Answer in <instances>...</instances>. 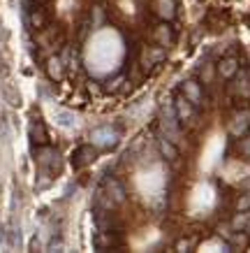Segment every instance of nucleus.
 <instances>
[{
	"label": "nucleus",
	"instance_id": "obj_1",
	"mask_svg": "<svg viewBox=\"0 0 250 253\" xmlns=\"http://www.w3.org/2000/svg\"><path fill=\"white\" fill-rule=\"evenodd\" d=\"M174 112H176V119H179V123H183V126H188V128H195L199 123V116H197V107L190 102V100H185L179 93L174 100Z\"/></svg>",
	"mask_w": 250,
	"mask_h": 253
},
{
	"label": "nucleus",
	"instance_id": "obj_2",
	"mask_svg": "<svg viewBox=\"0 0 250 253\" xmlns=\"http://www.w3.org/2000/svg\"><path fill=\"white\" fill-rule=\"evenodd\" d=\"M93 246L98 251H109V249H121L123 237L118 235V230H98L93 235Z\"/></svg>",
	"mask_w": 250,
	"mask_h": 253
},
{
	"label": "nucleus",
	"instance_id": "obj_3",
	"mask_svg": "<svg viewBox=\"0 0 250 253\" xmlns=\"http://www.w3.org/2000/svg\"><path fill=\"white\" fill-rule=\"evenodd\" d=\"M37 165L42 169H49L51 174H58L61 172V154L53 149V146H42L37 151Z\"/></svg>",
	"mask_w": 250,
	"mask_h": 253
},
{
	"label": "nucleus",
	"instance_id": "obj_4",
	"mask_svg": "<svg viewBox=\"0 0 250 253\" xmlns=\"http://www.w3.org/2000/svg\"><path fill=\"white\" fill-rule=\"evenodd\" d=\"M160 121H162V132H165V137L169 139V142H179V139H181V132H179V126H176V123H179V119H176V112H174V107H162V119H160Z\"/></svg>",
	"mask_w": 250,
	"mask_h": 253
},
{
	"label": "nucleus",
	"instance_id": "obj_5",
	"mask_svg": "<svg viewBox=\"0 0 250 253\" xmlns=\"http://www.w3.org/2000/svg\"><path fill=\"white\" fill-rule=\"evenodd\" d=\"M91 139L95 146H102V149H109L118 142V130H114L111 126H100L91 132Z\"/></svg>",
	"mask_w": 250,
	"mask_h": 253
},
{
	"label": "nucleus",
	"instance_id": "obj_6",
	"mask_svg": "<svg viewBox=\"0 0 250 253\" xmlns=\"http://www.w3.org/2000/svg\"><path fill=\"white\" fill-rule=\"evenodd\" d=\"M93 218H95L98 230H118V228H121V221L111 214V209L95 207V209H93Z\"/></svg>",
	"mask_w": 250,
	"mask_h": 253
},
{
	"label": "nucleus",
	"instance_id": "obj_7",
	"mask_svg": "<svg viewBox=\"0 0 250 253\" xmlns=\"http://www.w3.org/2000/svg\"><path fill=\"white\" fill-rule=\"evenodd\" d=\"M95 158H98V146L95 144H81L74 154H72V165H74L76 169H81V168H86V165H91Z\"/></svg>",
	"mask_w": 250,
	"mask_h": 253
},
{
	"label": "nucleus",
	"instance_id": "obj_8",
	"mask_svg": "<svg viewBox=\"0 0 250 253\" xmlns=\"http://www.w3.org/2000/svg\"><path fill=\"white\" fill-rule=\"evenodd\" d=\"M232 79H234V84L229 86V91L243 100L250 98V70H239Z\"/></svg>",
	"mask_w": 250,
	"mask_h": 253
},
{
	"label": "nucleus",
	"instance_id": "obj_9",
	"mask_svg": "<svg viewBox=\"0 0 250 253\" xmlns=\"http://www.w3.org/2000/svg\"><path fill=\"white\" fill-rule=\"evenodd\" d=\"M229 132L234 135L236 139H241L243 135H248L250 132V112H239V114H234V119L229 121Z\"/></svg>",
	"mask_w": 250,
	"mask_h": 253
},
{
	"label": "nucleus",
	"instance_id": "obj_10",
	"mask_svg": "<svg viewBox=\"0 0 250 253\" xmlns=\"http://www.w3.org/2000/svg\"><path fill=\"white\" fill-rule=\"evenodd\" d=\"M181 95L185 100H190L195 107H202V105H204V102H202V100H204V93H202L199 82H192V79H190V82H185V84L181 86Z\"/></svg>",
	"mask_w": 250,
	"mask_h": 253
},
{
	"label": "nucleus",
	"instance_id": "obj_11",
	"mask_svg": "<svg viewBox=\"0 0 250 253\" xmlns=\"http://www.w3.org/2000/svg\"><path fill=\"white\" fill-rule=\"evenodd\" d=\"M153 38H155V42H158V46H172L174 44V40H176V35H174V28H172V26H169V21H162L158 26V28H155V31H153Z\"/></svg>",
	"mask_w": 250,
	"mask_h": 253
},
{
	"label": "nucleus",
	"instance_id": "obj_12",
	"mask_svg": "<svg viewBox=\"0 0 250 253\" xmlns=\"http://www.w3.org/2000/svg\"><path fill=\"white\" fill-rule=\"evenodd\" d=\"M102 191L109 195V200L114 202L116 207H118V205H123V202H125V195H128V193H125V188H123V184L118 181V179H111V181H107Z\"/></svg>",
	"mask_w": 250,
	"mask_h": 253
},
{
	"label": "nucleus",
	"instance_id": "obj_13",
	"mask_svg": "<svg viewBox=\"0 0 250 253\" xmlns=\"http://www.w3.org/2000/svg\"><path fill=\"white\" fill-rule=\"evenodd\" d=\"M153 9L162 21H172L176 16V0H153Z\"/></svg>",
	"mask_w": 250,
	"mask_h": 253
},
{
	"label": "nucleus",
	"instance_id": "obj_14",
	"mask_svg": "<svg viewBox=\"0 0 250 253\" xmlns=\"http://www.w3.org/2000/svg\"><path fill=\"white\" fill-rule=\"evenodd\" d=\"M46 75H49V79H53V82H61V79L65 77V63H63V58L51 56V58L46 61Z\"/></svg>",
	"mask_w": 250,
	"mask_h": 253
},
{
	"label": "nucleus",
	"instance_id": "obj_15",
	"mask_svg": "<svg viewBox=\"0 0 250 253\" xmlns=\"http://www.w3.org/2000/svg\"><path fill=\"white\" fill-rule=\"evenodd\" d=\"M236 72H239V61H236L234 56H227V58H222V61H220V65H218V75L222 79H232L236 75Z\"/></svg>",
	"mask_w": 250,
	"mask_h": 253
},
{
	"label": "nucleus",
	"instance_id": "obj_16",
	"mask_svg": "<svg viewBox=\"0 0 250 253\" xmlns=\"http://www.w3.org/2000/svg\"><path fill=\"white\" fill-rule=\"evenodd\" d=\"M28 132H31V139H33V142H37V144L44 146L46 142H49V135H46L44 123L39 121V119H33V121H31V128H28Z\"/></svg>",
	"mask_w": 250,
	"mask_h": 253
},
{
	"label": "nucleus",
	"instance_id": "obj_17",
	"mask_svg": "<svg viewBox=\"0 0 250 253\" xmlns=\"http://www.w3.org/2000/svg\"><path fill=\"white\" fill-rule=\"evenodd\" d=\"M158 149H160V156H162L165 161H169V163L179 161V149H176L174 142H169L167 137L158 139Z\"/></svg>",
	"mask_w": 250,
	"mask_h": 253
},
{
	"label": "nucleus",
	"instance_id": "obj_18",
	"mask_svg": "<svg viewBox=\"0 0 250 253\" xmlns=\"http://www.w3.org/2000/svg\"><path fill=\"white\" fill-rule=\"evenodd\" d=\"M165 56H167L165 46H160V49H151V46H148V49H144V51H142V65L151 68L153 63H160Z\"/></svg>",
	"mask_w": 250,
	"mask_h": 253
},
{
	"label": "nucleus",
	"instance_id": "obj_19",
	"mask_svg": "<svg viewBox=\"0 0 250 253\" xmlns=\"http://www.w3.org/2000/svg\"><path fill=\"white\" fill-rule=\"evenodd\" d=\"M53 119H56V126H61V128H74L76 126V114L70 109H56Z\"/></svg>",
	"mask_w": 250,
	"mask_h": 253
},
{
	"label": "nucleus",
	"instance_id": "obj_20",
	"mask_svg": "<svg viewBox=\"0 0 250 253\" xmlns=\"http://www.w3.org/2000/svg\"><path fill=\"white\" fill-rule=\"evenodd\" d=\"M232 230L250 232V209L248 211H236L234 218H232Z\"/></svg>",
	"mask_w": 250,
	"mask_h": 253
},
{
	"label": "nucleus",
	"instance_id": "obj_21",
	"mask_svg": "<svg viewBox=\"0 0 250 253\" xmlns=\"http://www.w3.org/2000/svg\"><path fill=\"white\" fill-rule=\"evenodd\" d=\"M28 19H31V26L33 28H44L46 26V21H49V19H46V12L44 9H31V14H28Z\"/></svg>",
	"mask_w": 250,
	"mask_h": 253
},
{
	"label": "nucleus",
	"instance_id": "obj_22",
	"mask_svg": "<svg viewBox=\"0 0 250 253\" xmlns=\"http://www.w3.org/2000/svg\"><path fill=\"white\" fill-rule=\"evenodd\" d=\"M19 244H21V228H19V225H12V228H9V246H12V249H19Z\"/></svg>",
	"mask_w": 250,
	"mask_h": 253
},
{
	"label": "nucleus",
	"instance_id": "obj_23",
	"mask_svg": "<svg viewBox=\"0 0 250 253\" xmlns=\"http://www.w3.org/2000/svg\"><path fill=\"white\" fill-rule=\"evenodd\" d=\"M236 209H239V211H248L250 209V191L239 195V200H236Z\"/></svg>",
	"mask_w": 250,
	"mask_h": 253
},
{
	"label": "nucleus",
	"instance_id": "obj_24",
	"mask_svg": "<svg viewBox=\"0 0 250 253\" xmlns=\"http://www.w3.org/2000/svg\"><path fill=\"white\" fill-rule=\"evenodd\" d=\"M213 77H215V65H211V63H206L204 70H202V79H204V84H211Z\"/></svg>",
	"mask_w": 250,
	"mask_h": 253
},
{
	"label": "nucleus",
	"instance_id": "obj_25",
	"mask_svg": "<svg viewBox=\"0 0 250 253\" xmlns=\"http://www.w3.org/2000/svg\"><path fill=\"white\" fill-rule=\"evenodd\" d=\"M121 84H123V77L109 79V82L105 84V91H107V93H114V91H118V88H121Z\"/></svg>",
	"mask_w": 250,
	"mask_h": 253
},
{
	"label": "nucleus",
	"instance_id": "obj_26",
	"mask_svg": "<svg viewBox=\"0 0 250 253\" xmlns=\"http://www.w3.org/2000/svg\"><path fill=\"white\" fill-rule=\"evenodd\" d=\"M239 149H241L243 158H248V161H250V135H243V137H241V144H239Z\"/></svg>",
	"mask_w": 250,
	"mask_h": 253
},
{
	"label": "nucleus",
	"instance_id": "obj_27",
	"mask_svg": "<svg viewBox=\"0 0 250 253\" xmlns=\"http://www.w3.org/2000/svg\"><path fill=\"white\" fill-rule=\"evenodd\" d=\"M190 246H192V242H188V239H181V242L176 244V251H188Z\"/></svg>",
	"mask_w": 250,
	"mask_h": 253
}]
</instances>
